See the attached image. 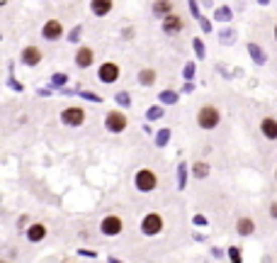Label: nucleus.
I'll return each mask as SVG.
<instances>
[{
  "label": "nucleus",
  "mask_w": 277,
  "mask_h": 263,
  "mask_svg": "<svg viewBox=\"0 0 277 263\" xmlns=\"http://www.w3.org/2000/svg\"><path fill=\"white\" fill-rule=\"evenodd\" d=\"M219 122H222V110H219L217 105H202V108L197 110V127H199V129L212 132V129L219 127Z\"/></svg>",
  "instance_id": "nucleus-1"
},
{
  "label": "nucleus",
  "mask_w": 277,
  "mask_h": 263,
  "mask_svg": "<svg viewBox=\"0 0 277 263\" xmlns=\"http://www.w3.org/2000/svg\"><path fill=\"white\" fill-rule=\"evenodd\" d=\"M134 188L138 193H153L158 188V173L153 168H138L134 173Z\"/></svg>",
  "instance_id": "nucleus-2"
},
{
  "label": "nucleus",
  "mask_w": 277,
  "mask_h": 263,
  "mask_svg": "<svg viewBox=\"0 0 277 263\" xmlns=\"http://www.w3.org/2000/svg\"><path fill=\"white\" fill-rule=\"evenodd\" d=\"M138 229L144 236H158L163 232V215L161 212H146L138 222Z\"/></svg>",
  "instance_id": "nucleus-3"
},
{
  "label": "nucleus",
  "mask_w": 277,
  "mask_h": 263,
  "mask_svg": "<svg viewBox=\"0 0 277 263\" xmlns=\"http://www.w3.org/2000/svg\"><path fill=\"white\" fill-rule=\"evenodd\" d=\"M122 78V66L119 64H114V61H102L100 66H97V81L105 85H112L117 83Z\"/></svg>",
  "instance_id": "nucleus-4"
},
{
  "label": "nucleus",
  "mask_w": 277,
  "mask_h": 263,
  "mask_svg": "<svg viewBox=\"0 0 277 263\" xmlns=\"http://www.w3.org/2000/svg\"><path fill=\"white\" fill-rule=\"evenodd\" d=\"M100 234L102 236H119L122 232H124V220L119 217V215H105L102 220H100Z\"/></svg>",
  "instance_id": "nucleus-5"
},
{
  "label": "nucleus",
  "mask_w": 277,
  "mask_h": 263,
  "mask_svg": "<svg viewBox=\"0 0 277 263\" xmlns=\"http://www.w3.org/2000/svg\"><path fill=\"white\" fill-rule=\"evenodd\" d=\"M126 125H129V120H126V115L122 110H110L105 115V129L110 134H122Z\"/></svg>",
  "instance_id": "nucleus-6"
},
{
  "label": "nucleus",
  "mask_w": 277,
  "mask_h": 263,
  "mask_svg": "<svg viewBox=\"0 0 277 263\" xmlns=\"http://www.w3.org/2000/svg\"><path fill=\"white\" fill-rule=\"evenodd\" d=\"M61 122L66 127H81L85 122V110L81 105H66L61 110Z\"/></svg>",
  "instance_id": "nucleus-7"
},
{
  "label": "nucleus",
  "mask_w": 277,
  "mask_h": 263,
  "mask_svg": "<svg viewBox=\"0 0 277 263\" xmlns=\"http://www.w3.org/2000/svg\"><path fill=\"white\" fill-rule=\"evenodd\" d=\"M63 32H66V29H63V22L56 20V17L54 20H46L42 25V37L46 42H58V39L63 37Z\"/></svg>",
  "instance_id": "nucleus-8"
},
{
  "label": "nucleus",
  "mask_w": 277,
  "mask_h": 263,
  "mask_svg": "<svg viewBox=\"0 0 277 263\" xmlns=\"http://www.w3.org/2000/svg\"><path fill=\"white\" fill-rule=\"evenodd\" d=\"M42 49L39 46H34V44H29V46H25L22 51H20V64L22 66H29V69H34V66H39L42 64Z\"/></svg>",
  "instance_id": "nucleus-9"
},
{
  "label": "nucleus",
  "mask_w": 277,
  "mask_h": 263,
  "mask_svg": "<svg viewBox=\"0 0 277 263\" xmlns=\"http://www.w3.org/2000/svg\"><path fill=\"white\" fill-rule=\"evenodd\" d=\"M161 29H163V34H168V37H178L182 29H185V20H182V15L173 13L170 17H166V20L161 22Z\"/></svg>",
  "instance_id": "nucleus-10"
},
{
  "label": "nucleus",
  "mask_w": 277,
  "mask_h": 263,
  "mask_svg": "<svg viewBox=\"0 0 277 263\" xmlns=\"http://www.w3.org/2000/svg\"><path fill=\"white\" fill-rule=\"evenodd\" d=\"M25 236H27L29 244H42L46 239V224L44 222H32L27 229H25Z\"/></svg>",
  "instance_id": "nucleus-11"
},
{
  "label": "nucleus",
  "mask_w": 277,
  "mask_h": 263,
  "mask_svg": "<svg viewBox=\"0 0 277 263\" xmlns=\"http://www.w3.org/2000/svg\"><path fill=\"white\" fill-rule=\"evenodd\" d=\"M73 61H76L78 69H90V66L95 64V51H93L90 46H78V51H76V56H73Z\"/></svg>",
  "instance_id": "nucleus-12"
},
{
  "label": "nucleus",
  "mask_w": 277,
  "mask_h": 263,
  "mask_svg": "<svg viewBox=\"0 0 277 263\" xmlns=\"http://www.w3.org/2000/svg\"><path fill=\"white\" fill-rule=\"evenodd\" d=\"M136 81H138V85H144V88H153L156 81H158V71L153 69V66H144V69L136 71Z\"/></svg>",
  "instance_id": "nucleus-13"
},
{
  "label": "nucleus",
  "mask_w": 277,
  "mask_h": 263,
  "mask_svg": "<svg viewBox=\"0 0 277 263\" xmlns=\"http://www.w3.org/2000/svg\"><path fill=\"white\" fill-rule=\"evenodd\" d=\"M246 51H248L250 61H253L255 66H265V64H267V51H265V49L260 46V44L248 42V44H246Z\"/></svg>",
  "instance_id": "nucleus-14"
},
{
  "label": "nucleus",
  "mask_w": 277,
  "mask_h": 263,
  "mask_svg": "<svg viewBox=\"0 0 277 263\" xmlns=\"http://www.w3.org/2000/svg\"><path fill=\"white\" fill-rule=\"evenodd\" d=\"M260 132H263V137L267 141H277V117L265 115L263 120H260Z\"/></svg>",
  "instance_id": "nucleus-15"
},
{
  "label": "nucleus",
  "mask_w": 277,
  "mask_h": 263,
  "mask_svg": "<svg viewBox=\"0 0 277 263\" xmlns=\"http://www.w3.org/2000/svg\"><path fill=\"white\" fill-rule=\"evenodd\" d=\"M236 234L238 236H253L255 234V220L253 217H248V215H243V217H238L236 220Z\"/></svg>",
  "instance_id": "nucleus-16"
},
{
  "label": "nucleus",
  "mask_w": 277,
  "mask_h": 263,
  "mask_svg": "<svg viewBox=\"0 0 277 263\" xmlns=\"http://www.w3.org/2000/svg\"><path fill=\"white\" fill-rule=\"evenodd\" d=\"M151 13H153V17H161V22H163L166 17H170V15L175 13V5L168 3V0H158V3L151 5Z\"/></svg>",
  "instance_id": "nucleus-17"
},
{
  "label": "nucleus",
  "mask_w": 277,
  "mask_h": 263,
  "mask_svg": "<svg viewBox=\"0 0 277 263\" xmlns=\"http://www.w3.org/2000/svg\"><path fill=\"white\" fill-rule=\"evenodd\" d=\"M114 10V3L112 0H93L90 3V13L95 15V17H105V15H110Z\"/></svg>",
  "instance_id": "nucleus-18"
},
{
  "label": "nucleus",
  "mask_w": 277,
  "mask_h": 263,
  "mask_svg": "<svg viewBox=\"0 0 277 263\" xmlns=\"http://www.w3.org/2000/svg\"><path fill=\"white\" fill-rule=\"evenodd\" d=\"M170 137H173V129H170V127H161V129H156V134H153V144H156V149H166L168 144H170Z\"/></svg>",
  "instance_id": "nucleus-19"
},
{
  "label": "nucleus",
  "mask_w": 277,
  "mask_h": 263,
  "mask_svg": "<svg viewBox=\"0 0 277 263\" xmlns=\"http://www.w3.org/2000/svg\"><path fill=\"white\" fill-rule=\"evenodd\" d=\"M180 102V93L178 90H173V88H166V90H161L158 93V105H178Z\"/></svg>",
  "instance_id": "nucleus-20"
},
{
  "label": "nucleus",
  "mask_w": 277,
  "mask_h": 263,
  "mask_svg": "<svg viewBox=\"0 0 277 263\" xmlns=\"http://www.w3.org/2000/svg\"><path fill=\"white\" fill-rule=\"evenodd\" d=\"M217 39H219L224 46H234L236 39H238V34H236L234 27H222L219 32H217Z\"/></svg>",
  "instance_id": "nucleus-21"
},
{
  "label": "nucleus",
  "mask_w": 277,
  "mask_h": 263,
  "mask_svg": "<svg viewBox=\"0 0 277 263\" xmlns=\"http://www.w3.org/2000/svg\"><path fill=\"white\" fill-rule=\"evenodd\" d=\"M212 20H214V22H224V25H226V22H231V20H234V10H231L229 5H219V8L212 13Z\"/></svg>",
  "instance_id": "nucleus-22"
},
{
  "label": "nucleus",
  "mask_w": 277,
  "mask_h": 263,
  "mask_svg": "<svg viewBox=\"0 0 277 263\" xmlns=\"http://www.w3.org/2000/svg\"><path fill=\"white\" fill-rule=\"evenodd\" d=\"M187 173H190L187 161H180L178 168H175V176H178V190H185V185H187Z\"/></svg>",
  "instance_id": "nucleus-23"
},
{
  "label": "nucleus",
  "mask_w": 277,
  "mask_h": 263,
  "mask_svg": "<svg viewBox=\"0 0 277 263\" xmlns=\"http://www.w3.org/2000/svg\"><path fill=\"white\" fill-rule=\"evenodd\" d=\"M192 176H194L197 180L207 178V176H209V164H207V161H194V166H192Z\"/></svg>",
  "instance_id": "nucleus-24"
},
{
  "label": "nucleus",
  "mask_w": 277,
  "mask_h": 263,
  "mask_svg": "<svg viewBox=\"0 0 277 263\" xmlns=\"http://www.w3.org/2000/svg\"><path fill=\"white\" fill-rule=\"evenodd\" d=\"M76 95L83 97V100H88V102L102 105V95H97V93H93V90H83V88H78V90H76Z\"/></svg>",
  "instance_id": "nucleus-25"
},
{
  "label": "nucleus",
  "mask_w": 277,
  "mask_h": 263,
  "mask_svg": "<svg viewBox=\"0 0 277 263\" xmlns=\"http://www.w3.org/2000/svg\"><path fill=\"white\" fill-rule=\"evenodd\" d=\"M163 115H166L163 105H151V108L146 110V120H149V122H156V120H161Z\"/></svg>",
  "instance_id": "nucleus-26"
},
{
  "label": "nucleus",
  "mask_w": 277,
  "mask_h": 263,
  "mask_svg": "<svg viewBox=\"0 0 277 263\" xmlns=\"http://www.w3.org/2000/svg\"><path fill=\"white\" fill-rule=\"evenodd\" d=\"M192 49H194V56L202 61V59H207V46H204V42L199 39V37H194L192 39Z\"/></svg>",
  "instance_id": "nucleus-27"
},
{
  "label": "nucleus",
  "mask_w": 277,
  "mask_h": 263,
  "mask_svg": "<svg viewBox=\"0 0 277 263\" xmlns=\"http://www.w3.org/2000/svg\"><path fill=\"white\" fill-rule=\"evenodd\" d=\"M194 73H197V64L194 61H187L182 66V76H185V83H192L194 81Z\"/></svg>",
  "instance_id": "nucleus-28"
},
{
  "label": "nucleus",
  "mask_w": 277,
  "mask_h": 263,
  "mask_svg": "<svg viewBox=\"0 0 277 263\" xmlns=\"http://www.w3.org/2000/svg\"><path fill=\"white\" fill-rule=\"evenodd\" d=\"M114 102H117L119 108H131V95H129L126 90H117V93H114Z\"/></svg>",
  "instance_id": "nucleus-29"
},
{
  "label": "nucleus",
  "mask_w": 277,
  "mask_h": 263,
  "mask_svg": "<svg viewBox=\"0 0 277 263\" xmlns=\"http://www.w3.org/2000/svg\"><path fill=\"white\" fill-rule=\"evenodd\" d=\"M66 83H68V76H66V73H54V76H51V88L63 90V88H66Z\"/></svg>",
  "instance_id": "nucleus-30"
},
{
  "label": "nucleus",
  "mask_w": 277,
  "mask_h": 263,
  "mask_svg": "<svg viewBox=\"0 0 277 263\" xmlns=\"http://www.w3.org/2000/svg\"><path fill=\"white\" fill-rule=\"evenodd\" d=\"M226 256L231 263H243V253H241V246H229L226 249Z\"/></svg>",
  "instance_id": "nucleus-31"
},
{
  "label": "nucleus",
  "mask_w": 277,
  "mask_h": 263,
  "mask_svg": "<svg viewBox=\"0 0 277 263\" xmlns=\"http://www.w3.org/2000/svg\"><path fill=\"white\" fill-rule=\"evenodd\" d=\"M81 34H83V27H81V25H76V27H71V32L66 34V39H68L71 44H78Z\"/></svg>",
  "instance_id": "nucleus-32"
},
{
  "label": "nucleus",
  "mask_w": 277,
  "mask_h": 263,
  "mask_svg": "<svg viewBox=\"0 0 277 263\" xmlns=\"http://www.w3.org/2000/svg\"><path fill=\"white\" fill-rule=\"evenodd\" d=\"M5 85H8V88H13L15 93H22V90H25V83H20V81H15V76H13V73H10V76L5 78Z\"/></svg>",
  "instance_id": "nucleus-33"
},
{
  "label": "nucleus",
  "mask_w": 277,
  "mask_h": 263,
  "mask_svg": "<svg viewBox=\"0 0 277 263\" xmlns=\"http://www.w3.org/2000/svg\"><path fill=\"white\" fill-rule=\"evenodd\" d=\"M187 10L192 13V17H194V20H199V17H204V15L199 13V3H197V0H190V3H187Z\"/></svg>",
  "instance_id": "nucleus-34"
},
{
  "label": "nucleus",
  "mask_w": 277,
  "mask_h": 263,
  "mask_svg": "<svg viewBox=\"0 0 277 263\" xmlns=\"http://www.w3.org/2000/svg\"><path fill=\"white\" fill-rule=\"evenodd\" d=\"M197 22H199V27H202V32H212V20H209V17H199V20H197Z\"/></svg>",
  "instance_id": "nucleus-35"
},
{
  "label": "nucleus",
  "mask_w": 277,
  "mask_h": 263,
  "mask_svg": "<svg viewBox=\"0 0 277 263\" xmlns=\"http://www.w3.org/2000/svg\"><path fill=\"white\" fill-rule=\"evenodd\" d=\"M78 256H83V258H97V251H93V249H78Z\"/></svg>",
  "instance_id": "nucleus-36"
},
{
  "label": "nucleus",
  "mask_w": 277,
  "mask_h": 263,
  "mask_svg": "<svg viewBox=\"0 0 277 263\" xmlns=\"http://www.w3.org/2000/svg\"><path fill=\"white\" fill-rule=\"evenodd\" d=\"M192 224H197V227H207V217H204V215H194Z\"/></svg>",
  "instance_id": "nucleus-37"
},
{
  "label": "nucleus",
  "mask_w": 277,
  "mask_h": 263,
  "mask_svg": "<svg viewBox=\"0 0 277 263\" xmlns=\"http://www.w3.org/2000/svg\"><path fill=\"white\" fill-rule=\"evenodd\" d=\"M51 90H54V88H39V90H37V95H39V97H49V95H51Z\"/></svg>",
  "instance_id": "nucleus-38"
},
{
  "label": "nucleus",
  "mask_w": 277,
  "mask_h": 263,
  "mask_svg": "<svg viewBox=\"0 0 277 263\" xmlns=\"http://www.w3.org/2000/svg\"><path fill=\"white\" fill-rule=\"evenodd\" d=\"M122 37H124V39H131V37H134V27H124Z\"/></svg>",
  "instance_id": "nucleus-39"
},
{
  "label": "nucleus",
  "mask_w": 277,
  "mask_h": 263,
  "mask_svg": "<svg viewBox=\"0 0 277 263\" xmlns=\"http://www.w3.org/2000/svg\"><path fill=\"white\" fill-rule=\"evenodd\" d=\"M270 217H272V220H277V200L270 205Z\"/></svg>",
  "instance_id": "nucleus-40"
},
{
  "label": "nucleus",
  "mask_w": 277,
  "mask_h": 263,
  "mask_svg": "<svg viewBox=\"0 0 277 263\" xmlns=\"http://www.w3.org/2000/svg\"><path fill=\"white\" fill-rule=\"evenodd\" d=\"M209 253H212L214 258H222V256H224V251H222V249H209Z\"/></svg>",
  "instance_id": "nucleus-41"
},
{
  "label": "nucleus",
  "mask_w": 277,
  "mask_h": 263,
  "mask_svg": "<svg viewBox=\"0 0 277 263\" xmlns=\"http://www.w3.org/2000/svg\"><path fill=\"white\" fill-rule=\"evenodd\" d=\"M182 93H194V83H185L182 85Z\"/></svg>",
  "instance_id": "nucleus-42"
},
{
  "label": "nucleus",
  "mask_w": 277,
  "mask_h": 263,
  "mask_svg": "<svg viewBox=\"0 0 277 263\" xmlns=\"http://www.w3.org/2000/svg\"><path fill=\"white\" fill-rule=\"evenodd\" d=\"M22 224H27V215H22V217L17 220V227H22Z\"/></svg>",
  "instance_id": "nucleus-43"
},
{
  "label": "nucleus",
  "mask_w": 277,
  "mask_h": 263,
  "mask_svg": "<svg viewBox=\"0 0 277 263\" xmlns=\"http://www.w3.org/2000/svg\"><path fill=\"white\" fill-rule=\"evenodd\" d=\"M107 263H124V261H119V258H114V256H110V258H107Z\"/></svg>",
  "instance_id": "nucleus-44"
},
{
  "label": "nucleus",
  "mask_w": 277,
  "mask_h": 263,
  "mask_svg": "<svg viewBox=\"0 0 277 263\" xmlns=\"http://www.w3.org/2000/svg\"><path fill=\"white\" fill-rule=\"evenodd\" d=\"M272 34H275V42H277V22H275V27H272Z\"/></svg>",
  "instance_id": "nucleus-45"
},
{
  "label": "nucleus",
  "mask_w": 277,
  "mask_h": 263,
  "mask_svg": "<svg viewBox=\"0 0 277 263\" xmlns=\"http://www.w3.org/2000/svg\"><path fill=\"white\" fill-rule=\"evenodd\" d=\"M275 180H277V166H275Z\"/></svg>",
  "instance_id": "nucleus-46"
},
{
  "label": "nucleus",
  "mask_w": 277,
  "mask_h": 263,
  "mask_svg": "<svg viewBox=\"0 0 277 263\" xmlns=\"http://www.w3.org/2000/svg\"><path fill=\"white\" fill-rule=\"evenodd\" d=\"M0 263H10V261H0Z\"/></svg>",
  "instance_id": "nucleus-47"
},
{
  "label": "nucleus",
  "mask_w": 277,
  "mask_h": 263,
  "mask_svg": "<svg viewBox=\"0 0 277 263\" xmlns=\"http://www.w3.org/2000/svg\"><path fill=\"white\" fill-rule=\"evenodd\" d=\"M63 263H73V261H63Z\"/></svg>",
  "instance_id": "nucleus-48"
}]
</instances>
